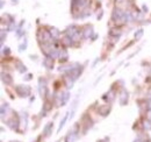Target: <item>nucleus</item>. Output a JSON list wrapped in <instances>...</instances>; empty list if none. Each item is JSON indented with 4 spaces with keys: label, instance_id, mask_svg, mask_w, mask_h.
I'll return each instance as SVG.
<instances>
[{
    "label": "nucleus",
    "instance_id": "nucleus-1",
    "mask_svg": "<svg viewBox=\"0 0 151 142\" xmlns=\"http://www.w3.org/2000/svg\"><path fill=\"white\" fill-rule=\"evenodd\" d=\"M37 38L40 42H43L44 44H50V42L52 41V36L50 34V32H47L44 29H40L37 33Z\"/></svg>",
    "mask_w": 151,
    "mask_h": 142
},
{
    "label": "nucleus",
    "instance_id": "nucleus-2",
    "mask_svg": "<svg viewBox=\"0 0 151 142\" xmlns=\"http://www.w3.org/2000/svg\"><path fill=\"white\" fill-rule=\"evenodd\" d=\"M112 19L115 21V22L119 23H124L125 19H124V12H122L120 8H115L113 11V14H112Z\"/></svg>",
    "mask_w": 151,
    "mask_h": 142
},
{
    "label": "nucleus",
    "instance_id": "nucleus-3",
    "mask_svg": "<svg viewBox=\"0 0 151 142\" xmlns=\"http://www.w3.org/2000/svg\"><path fill=\"white\" fill-rule=\"evenodd\" d=\"M66 35L70 36V37H71L73 41H77L78 38H79V35H80L79 28H78L77 26L72 25V26H70L68 28V30H66Z\"/></svg>",
    "mask_w": 151,
    "mask_h": 142
},
{
    "label": "nucleus",
    "instance_id": "nucleus-4",
    "mask_svg": "<svg viewBox=\"0 0 151 142\" xmlns=\"http://www.w3.org/2000/svg\"><path fill=\"white\" fill-rule=\"evenodd\" d=\"M15 91H16V93L19 94L20 97H28L29 93H30V87L29 86H23V85H17V86H15Z\"/></svg>",
    "mask_w": 151,
    "mask_h": 142
},
{
    "label": "nucleus",
    "instance_id": "nucleus-5",
    "mask_svg": "<svg viewBox=\"0 0 151 142\" xmlns=\"http://www.w3.org/2000/svg\"><path fill=\"white\" fill-rule=\"evenodd\" d=\"M38 92L42 98H46L47 96V80L43 78L38 79Z\"/></svg>",
    "mask_w": 151,
    "mask_h": 142
},
{
    "label": "nucleus",
    "instance_id": "nucleus-6",
    "mask_svg": "<svg viewBox=\"0 0 151 142\" xmlns=\"http://www.w3.org/2000/svg\"><path fill=\"white\" fill-rule=\"evenodd\" d=\"M77 135H78V125H74L73 128L69 132L65 142H73L76 140V137H77Z\"/></svg>",
    "mask_w": 151,
    "mask_h": 142
},
{
    "label": "nucleus",
    "instance_id": "nucleus-7",
    "mask_svg": "<svg viewBox=\"0 0 151 142\" xmlns=\"http://www.w3.org/2000/svg\"><path fill=\"white\" fill-rule=\"evenodd\" d=\"M89 3V0H72V12H76L77 8H84Z\"/></svg>",
    "mask_w": 151,
    "mask_h": 142
},
{
    "label": "nucleus",
    "instance_id": "nucleus-8",
    "mask_svg": "<svg viewBox=\"0 0 151 142\" xmlns=\"http://www.w3.org/2000/svg\"><path fill=\"white\" fill-rule=\"evenodd\" d=\"M119 100H120V105H121V106H124V105L128 103V92H127V90L123 89V90L121 91Z\"/></svg>",
    "mask_w": 151,
    "mask_h": 142
},
{
    "label": "nucleus",
    "instance_id": "nucleus-9",
    "mask_svg": "<svg viewBox=\"0 0 151 142\" xmlns=\"http://www.w3.org/2000/svg\"><path fill=\"white\" fill-rule=\"evenodd\" d=\"M43 65H44V68H46V69L51 70L52 68H54V58L47 56V57L44 58V61H43Z\"/></svg>",
    "mask_w": 151,
    "mask_h": 142
},
{
    "label": "nucleus",
    "instance_id": "nucleus-10",
    "mask_svg": "<svg viewBox=\"0 0 151 142\" xmlns=\"http://www.w3.org/2000/svg\"><path fill=\"white\" fill-rule=\"evenodd\" d=\"M70 99V93L66 91V92L62 93V96L59 98V106H64V105L68 103V100Z\"/></svg>",
    "mask_w": 151,
    "mask_h": 142
},
{
    "label": "nucleus",
    "instance_id": "nucleus-11",
    "mask_svg": "<svg viewBox=\"0 0 151 142\" xmlns=\"http://www.w3.org/2000/svg\"><path fill=\"white\" fill-rule=\"evenodd\" d=\"M109 111H111V106H108V105H103V106H101V107L98 110V112H99L100 115L106 116V115H108Z\"/></svg>",
    "mask_w": 151,
    "mask_h": 142
},
{
    "label": "nucleus",
    "instance_id": "nucleus-12",
    "mask_svg": "<svg viewBox=\"0 0 151 142\" xmlns=\"http://www.w3.org/2000/svg\"><path fill=\"white\" fill-rule=\"evenodd\" d=\"M93 35V28H92L91 26H86L85 30L83 32V36L84 38H90Z\"/></svg>",
    "mask_w": 151,
    "mask_h": 142
},
{
    "label": "nucleus",
    "instance_id": "nucleus-13",
    "mask_svg": "<svg viewBox=\"0 0 151 142\" xmlns=\"http://www.w3.org/2000/svg\"><path fill=\"white\" fill-rule=\"evenodd\" d=\"M58 58H59L60 62H66L69 59V54L66 50H59V54H58Z\"/></svg>",
    "mask_w": 151,
    "mask_h": 142
},
{
    "label": "nucleus",
    "instance_id": "nucleus-14",
    "mask_svg": "<svg viewBox=\"0 0 151 142\" xmlns=\"http://www.w3.org/2000/svg\"><path fill=\"white\" fill-rule=\"evenodd\" d=\"M1 77H3V82L6 85H11L12 83H13V79H12V77L8 75V73H3Z\"/></svg>",
    "mask_w": 151,
    "mask_h": 142
},
{
    "label": "nucleus",
    "instance_id": "nucleus-15",
    "mask_svg": "<svg viewBox=\"0 0 151 142\" xmlns=\"http://www.w3.org/2000/svg\"><path fill=\"white\" fill-rule=\"evenodd\" d=\"M72 38L70 37V36H68V35H65V36H64V37L62 38V43L64 44V46L65 47H70L72 44Z\"/></svg>",
    "mask_w": 151,
    "mask_h": 142
},
{
    "label": "nucleus",
    "instance_id": "nucleus-16",
    "mask_svg": "<svg viewBox=\"0 0 151 142\" xmlns=\"http://www.w3.org/2000/svg\"><path fill=\"white\" fill-rule=\"evenodd\" d=\"M114 96H115L114 91L111 90L108 93H106L105 96H103V99H105V100H108V102H113V100H114Z\"/></svg>",
    "mask_w": 151,
    "mask_h": 142
},
{
    "label": "nucleus",
    "instance_id": "nucleus-17",
    "mask_svg": "<svg viewBox=\"0 0 151 142\" xmlns=\"http://www.w3.org/2000/svg\"><path fill=\"white\" fill-rule=\"evenodd\" d=\"M68 115H69V113H66L65 115L63 116V119L60 120V124H59V127H58L57 132H60V129H62V128L64 127V125H65V122H66V120H68Z\"/></svg>",
    "mask_w": 151,
    "mask_h": 142
},
{
    "label": "nucleus",
    "instance_id": "nucleus-18",
    "mask_svg": "<svg viewBox=\"0 0 151 142\" xmlns=\"http://www.w3.org/2000/svg\"><path fill=\"white\" fill-rule=\"evenodd\" d=\"M50 34H51L52 38H57L59 36V30L57 28H50Z\"/></svg>",
    "mask_w": 151,
    "mask_h": 142
},
{
    "label": "nucleus",
    "instance_id": "nucleus-19",
    "mask_svg": "<svg viewBox=\"0 0 151 142\" xmlns=\"http://www.w3.org/2000/svg\"><path fill=\"white\" fill-rule=\"evenodd\" d=\"M109 35H111V36H114V37H119L121 35V30L120 29H111Z\"/></svg>",
    "mask_w": 151,
    "mask_h": 142
},
{
    "label": "nucleus",
    "instance_id": "nucleus-20",
    "mask_svg": "<svg viewBox=\"0 0 151 142\" xmlns=\"http://www.w3.org/2000/svg\"><path fill=\"white\" fill-rule=\"evenodd\" d=\"M16 68H17V70H19L20 72H26V70H27L26 67H25L20 61H16Z\"/></svg>",
    "mask_w": 151,
    "mask_h": 142
},
{
    "label": "nucleus",
    "instance_id": "nucleus-21",
    "mask_svg": "<svg viewBox=\"0 0 151 142\" xmlns=\"http://www.w3.org/2000/svg\"><path fill=\"white\" fill-rule=\"evenodd\" d=\"M9 125V127H12V128H17V125H19V122L17 121H15V119H12V120H9L8 122H7Z\"/></svg>",
    "mask_w": 151,
    "mask_h": 142
},
{
    "label": "nucleus",
    "instance_id": "nucleus-22",
    "mask_svg": "<svg viewBox=\"0 0 151 142\" xmlns=\"http://www.w3.org/2000/svg\"><path fill=\"white\" fill-rule=\"evenodd\" d=\"M142 36H143V29L141 28V29H138V30L135 33V38H136V40H140Z\"/></svg>",
    "mask_w": 151,
    "mask_h": 142
},
{
    "label": "nucleus",
    "instance_id": "nucleus-23",
    "mask_svg": "<svg viewBox=\"0 0 151 142\" xmlns=\"http://www.w3.org/2000/svg\"><path fill=\"white\" fill-rule=\"evenodd\" d=\"M51 127H52L51 122H50V124H48V125L46 126V128H44V134H46V135H49V134H50V129H51Z\"/></svg>",
    "mask_w": 151,
    "mask_h": 142
},
{
    "label": "nucleus",
    "instance_id": "nucleus-24",
    "mask_svg": "<svg viewBox=\"0 0 151 142\" xmlns=\"http://www.w3.org/2000/svg\"><path fill=\"white\" fill-rule=\"evenodd\" d=\"M66 85H68L69 89H71L72 85H73V80H71L70 77H66Z\"/></svg>",
    "mask_w": 151,
    "mask_h": 142
},
{
    "label": "nucleus",
    "instance_id": "nucleus-25",
    "mask_svg": "<svg viewBox=\"0 0 151 142\" xmlns=\"http://www.w3.org/2000/svg\"><path fill=\"white\" fill-rule=\"evenodd\" d=\"M144 128H145L146 131L151 129V122H150V120H146V121H144Z\"/></svg>",
    "mask_w": 151,
    "mask_h": 142
},
{
    "label": "nucleus",
    "instance_id": "nucleus-26",
    "mask_svg": "<svg viewBox=\"0 0 151 142\" xmlns=\"http://www.w3.org/2000/svg\"><path fill=\"white\" fill-rule=\"evenodd\" d=\"M26 47H27V41H25V42H23V43L19 47V50H20V51H23V50L26 49Z\"/></svg>",
    "mask_w": 151,
    "mask_h": 142
},
{
    "label": "nucleus",
    "instance_id": "nucleus-27",
    "mask_svg": "<svg viewBox=\"0 0 151 142\" xmlns=\"http://www.w3.org/2000/svg\"><path fill=\"white\" fill-rule=\"evenodd\" d=\"M9 52H11V51H9L8 47H6V48H4V49H3V54H4V55H9Z\"/></svg>",
    "mask_w": 151,
    "mask_h": 142
},
{
    "label": "nucleus",
    "instance_id": "nucleus-28",
    "mask_svg": "<svg viewBox=\"0 0 151 142\" xmlns=\"http://www.w3.org/2000/svg\"><path fill=\"white\" fill-rule=\"evenodd\" d=\"M50 108H51V105H50V103L47 102L46 104H44V111H49Z\"/></svg>",
    "mask_w": 151,
    "mask_h": 142
},
{
    "label": "nucleus",
    "instance_id": "nucleus-29",
    "mask_svg": "<svg viewBox=\"0 0 151 142\" xmlns=\"http://www.w3.org/2000/svg\"><path fill=\"white\" fill-rule=\"evenodd\" d=\"M146 115H148V119L151 120V108H149V110L146 111Z\"/></svg>",
    "mask_w": 151,
    "mask_h": 142
},
{
    "label": "nucleus",
    "instance_id": "nucleus-30",
    "mask_svg": "<svg viewBox=\"0 0 151 142\" xmlns=\"http://www.w3.org/2000/svg\"><path fill=\"white\" fill-rule=\"evenodd\" d=\"M4 40H5V30H1V43L4 42Z\"/></svg>",
    "mask_w": 151,
    "mask_h": 142
},
{
    "label": "nucleus",
    "instance_id": "nucleus-31",
    "mask_svg": "<svg viewBox=\"0 0 151 142\" xmlns=\"http://www.w3.org/2000/svg\"><path fill=\"white\" fill-rule=\"evenodd\" d=\"M25 79H26V80H30V79H31V75H27Z\"/></svg>",
    "mask_w": 151,
    "mask_h": 142
},
{
    "label": "nucleus",
    "instance_id": "nucleus-32",
    "mask_svg": "<svg viewBox=\"0 0 151 142\" xmlns=\"http://www.w3.org/2000/svg\"><path fill=\"white\" fill-rule=\"evenodd\" d=\"M17 3H19V0H12V4H13V5H16Z\"/></svg>",
    "mask_w": 151,
    "mask_h": 142
},
{
    "label": "nucleus",
    "instance_id": "nucleus-33",
    "mask_svg": "<svg viewBox=\"0 0 151 142\" xmlns=\"http://www.w3.org/2000/svg\"><path fill=\"white\" fill-rule=\"evenodd\" d=\"M148 104H149V107L151 108V100H149V103H148Z\"/></svg>",
    "mask_w": 151,
    "mask_h": 142
},
{
    "label": "nucleus",
    "instance_id": "nucleus-34",
    "mask_svg": "<svg viewBox=\"0 0 151 142\" xmlns=\"http://www.w3.org/2000/svg\"><path fill=\"white\" fill-rule=\"evenodd\" d=\"M116 1H122V0H116Z\"/></svg>",
    "mask_w": 151,
    "mask_h": 142
}]
</instances>
